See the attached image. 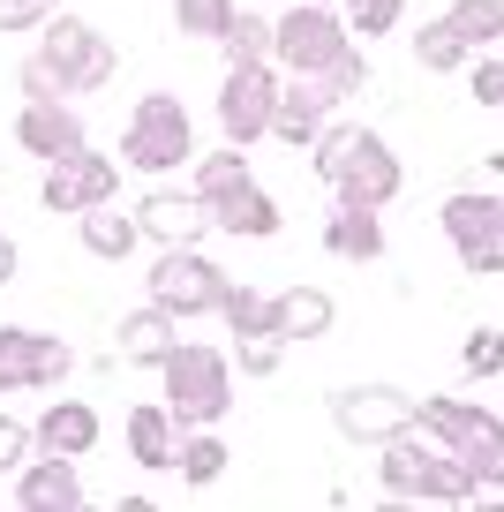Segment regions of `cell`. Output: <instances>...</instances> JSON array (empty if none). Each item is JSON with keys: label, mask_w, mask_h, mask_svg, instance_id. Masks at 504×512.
<instances>
[{"label": "cell", "mask_w": 504, "mask_h": 512, "mask_svg": "<svg viewBox=\"0 0 504 512\" xmlns=\"http://www.w3.org/2000/svg\"><path fill=\"white\" fill-rule=\"evenodd\" d=\"M158 392L181 430H219L234 407V354L204 347V339H174V354L158 362Z\"/></svg>", "instance_id": "obj_1"}, {"label": "cell", "mask_w": 504, "mask_h": 512, "mask_svg": "<svg viewBox=\"0 0 504 512\" xmlns=\"http://www.w3.org/2000/svg\"><path fill=\"white\" fill-rule=\"evenodd\" d=\"M121 166L128 174H174V166H196V128L189 106L174 91H151L121 128Z\"/></svg>", "instance_id": "obj_2"}, {"label": "cell", "mask_w": 504, "mask_h": 512, "mask_svg": "<svg viewBox=\"0 0 504 512\" xmlns=\"http://www.w3.org/2000/svg\"><path fill=\"white\" fill-rule=\"evenodd\" d=\"M38 61H46V76L61 83V98H91V91H106V83H113L121 53H113V38L98 31V23L53 16L46 38H38Z\"/></svg>", "instance_id": "obj_3"}, {"label": "cell", "mask_w": 504, "mask_h": 512, "mask_svg": "<svg viewBox=\"0 0 504 512\" xmlns=\"http://www.w3.org/2000/svg\"><path fill=\"white\" fill-rule=\"evenodd\" d=\"M226 287H234V272H219L204 249H166L151 264V287H143V302H158V309H174V317H219V302H226Z\"/></svg>", "instance_id": "obj_4"}, {"label": "cell", "mask_w": 504, "mask_h": 512, "mask_svg": "<svg viewBox=\"0 0 504 512\" xmlns=\"http://www.w3.org/2000/svg\"><path fill=\"white\" fill-rule=\"evenodd\" d=\"M347 46H354V31H347V16H339L331 0H294V8L279 16V46H271V61L294 68V76H324Z\"/></svg>", "instance_id": "obj_5"}, {"label": "cell", "mask_w": 504, "mask_h": 512, "mask_svg": "<svg viewBox=\"0 0 504 512\" xmlns=\"http://www.w3.org/2000/svg\"><path fill=\"white\" fill-rule=\"evenodd\" d=\"M279 61H234L219 83V128H226V144H264L271 136V113H279Z\"/></svg>", "instance_id": "obj_6"}, {"label": "cell", "mask_w": 504, "mask_h": 512, "mask_svg": "<svg viewBox=\"0 0 504 512\" xmlns=\"http://www.w3.org/2000/svg\"><path fill=\"white\" fill-rule=\"evenodd\" d=\"M444 241L467 256L474 279H497L504 272V196H482V189H459L444 196Z\"/></svg>", "instance_id": "obj_7"}, {"label": "cell", "mask_w": 504, "mask_h": 512, "mask_svg": "<svg viewBox=\"0 0 504 512\" xmlns=\"http://www.w3.org/2000/svg\"><path fill=\"white\" fill-rule=\"evenodd\" d=\"M68 369H76L68 339L31 332V324H0V392H53V384H68Z\"/></svg>", "instance_id": "obj_8"}, {"label": "cell", "mask_w": 504, "mask_h": 512, "mask_svg": "<svg viewBox=\"0 0 504 512\" xmlns=\"http://www.w3.org/2000/svg\"><path fill=\"white\" fill-rule=\"evenodd\" d=\"M399 189H407V166H399V151L384 144V136H369V128H354L347 159H339V174H331V196H339V204L384 211Z\"/></svg>", "instance_id": "obj_9"}, {"label": "cell", "mask_w": 504, "mask_h": 512, "mask_svg": "<svg viewBox=\"0 0 504 512\" xmlns=\"http://www.w3.org/2000/svg\"><path fill=\"white\" fill-rule=\"evenodd\" d=\"M331 422H339V437L377 452L384 437L414 430V392H399V384H347V392L331 400Z\"/></svg>", "instance_id": "obj_10"}, {"label": "cell", "mask_w": 504, "mask_h": 512, "mask_svg": "<svg viewBox=\"0 0 504 512\" xmlns=\"http://www.w3.org/2000/svg\"><path fill=\"white\" fill-rule=\"evenodd\" d=\"M113 189H121V159H106V151H68V159H53L46 166V211H61V219H76V211H91V204H113Z\"/></svg>", "instance_id": "obj_11"}, {"label": "cell", "mask_w": 504, "mask_h": 512, "mask_svg": "<svg viewBox=\"0 0 504 512\" xmlns=\"http://www.w3.org/2000/svg\"><path fill=\"white\" fill-rule=\"evenodd\" d=\"M16 144H23V159H68V151H83L91 136H83V113H76V98H23L16 106Z\"/></svg>", "instance_id": "obj_12"}, {"label": "cell", "mask_w": 504, "mask_h": 512, "mask_svg": "<svg viewBox=\"0 0 504 512\" xmlns=\"http://www.w3.org/2000/svg\"><path fill=\"white\" fill-rule=\"evenodd\" d=\"M414 430L437 437L444 452H459V460H467V452H482L504 422L489 415V407H474V400H444V392H437V400H414Z\"/></svg>", "instance_id": "obj_13"}, {"label": "cell", "mask_w": 504, "mask_h": 512, "mask_svg": "<svg viewBox=\"0 0 504 512\" xmlns=\"http://www.w3.org/2000/svg\"><path fill=\"white\" fill-rule=\"evenodd\" d=\"M16 505L23 512H76L83 505V460L68 452H38L16 467Z\"/></svg>", "instance_id": "obj_14"}, {"label": "cell", "mask_w": 504, "mask_h": 512, "mask_svg": "<svg viewBox=\"0 0 504 512\" xmlns=\"http://www.w3.org/2000/svg\"><path fill=\"white\" fill-rule=\"evenodd\" d=\"M136 226L158 241V249H189V241H204V226H211V204L196 189H151L136 204Z\"/></svg>", "instance_id": "obj_15"}, {"label": "cell", "mask_w": 504, "mask_h": 512, "mask_svg": "<svg viewBox=\"0 0 504 512\" xmlns=\"http://www.w3.org/2000/svg\"><path fill=\"white\" fill-rule=\"evenodd\" d=\"M384 460H377V482H384V497H429V467H437V437H422V430H399V437H384Z\"/></svg>", "instance_id": "obj_16"}, {"label": "cell", "mask_w": 504, "mask_h": 512, "mask_svg": "<svg viewBox=\"0 0 504 512\" xmlns=\"http://www.w3.org/2000/svg\"><path fill=\"white\" fill-rule=\"evenodd\" d=\"M331 324H339V302H331L324 287H279V294H271L264 332L271 339H324Z\"/></svg>", "instance_id": "obj_17"}, {"label": "cell", "mask_w": 504, "mask_h": 512, "mask_svg": "<svg viewBox=\"0 0 504 512\" xmlns=\"http://www.w3.org/2000/svg\"><path fill=\"white\" fill-rule=\"evenodd\" d=\"M174 452H181L174 407H166V400H136V407H128V460H136V467H174Z\"/></svg>", "instance_id": "obj_18"}, {"label": "cell", "mask_w": 504, "mask_h": 512, "mask_svg": "<svg viewBox=\"0 0 504 512\" xmlns=\"http://www.w3.org/2000/svg\"><path fill=\"white\" fill-rule=\"evenodd\" d=\"M331 113H339V106H331V98L316 91V76H294V83L279 91V113H271V136H279V144H301V151H309V144H316V128H324Z\"/></svg>", "instance_id": "obj_19"}, {"label": "cell", "mask_w": 504, "mask_h": 512, "mask_svg": "<svg viewBox=\"0 0 504 512\" xmlns=\"http://www.w3.org/2000/svg\"><path fill=\"white\" fill-rule=\"evenodd\" d=\"M38 452L91 460V452H98V407L91 400H53L46 415H38Z\"/></svg>", "instance_id": "obj_20"}, {"label": "cell", "mask_w": 504, "mask_h": 512, "mask_svg": "<svg viewBox=\"0 0 504 512\" xmlns=\"http://www.w3.org/2000/svg\"><path fill=\"white\" fill-rule=\"evenodd\" d=\"M324 249H331V256H347V264H377V256H384V211L339 204V211L324 219Z\"/></svg>", "instance_id": "obj_21"}, {"label": "cell", "mask_w": 504, "mask_h": 512, "mask_svg": "<svg viewBox=\"0 0 504 512\" xmlns=\"http://www.w3.org/2000/svg\"><path fill=\"white\" fill-rule=\"evenodd\" d=\"M211 226H226V234H241V241H271L279 234V196L256 189V181H241L234 196L211 204Z\"/></svg>", "instance_id": "obj_22"}, {"label": "cell", "mask_w": 504, "mask_h": 512, "mask_svg": "<svg viewBox=\"0 0 504 512\" xmlns=\"http://www.w3.org/2000/svg\"><path fill=\"white\" fill-rule=\"evenodd\" d=\"M174 309H158V302H143V309H128V317H121V332H113V339H121V354H128V362H143V369H158V362H166V354H174Z\"/></svg>", "instance_id": "obj_23"}, {"label": "cell", "mask_w": 504, "mask_h": 512, "mask_svg": "<svg viewBox=\"0 0 504 512\" xmlns=\"http://www.w3.org/2000/svg\"><path fill=\"white\" fill-rule=\"evenodd\" d=\"M76 234H83V249H91L98 264H121V256H128V249L143 241V226H136V211L91 204V211H76Z\"/></svg>", "instance_id": "obj_24"}, {"label": "cell", "mask_w": 504, "mask_h": 512, "mask_svg": "<svg viewBox=\"0 0 504 512\" xmlns=\"http://www.w3.org/2000/svg\"><path fill=\"white\" fill-rule=\"evenodd\" d=\"M414 61H422L429 76H459V68L474 61V46L452 31V16H437V23H422V31H414Z\"/></svg>", "instance_id": "obj_25"}, {"label": "cell", "mask_w": 504, "mask_h": 512, "mask_svg": "<svg viewBox=\"0 0 504 512\" xmlns=\"http://www.w3.org/2000/svg\"><path fill=\"white\" fill-rule=\"evenodd\" d=\"M241 181H256V174H249V144H219V151H204V159H196V196H204V204L234 196Z\"/></svg>", "instance_id": "obj_26"}, {"label": "cell", "mask_w": 504, "mask_h": 512, "mask_svg": "<svg viewBox=\"0 0 504 512\" xmlns=\"http://www.w3.org/2000/svg\"><path fill=\"white\" fill-rule=\"evenodd\" d=\"M226 61H271V46H279V16H264V8H234V23H226Z\"/></svg>", "instance_id": "obj_27"}, {"label": "cell", "mask_w": 504, "mask_h": 512, "mask_svg": "<svg viewBox=\"0 0 504 512\" xmlns=\"http://www.w3.org/2000/svg\"><path fill=\"white\" fill-rule=\"evenodd\" d=\"M444 16H452V31L467 38L474 53L504 46V0H452V8H444Z\"/></svg>", "instance_id": "obj_28"}, {"label": "cell", "mask_w": 504, "mask_h": 512, "mask_svg": "<svg viewBox=\"0 0 504 512\" xmlns=\"http://www.w3.org/2000/svg\"><path fill=\"white\" fill-rule=\"evenodd\" d=\"M174 467L196 482V490H204V482H219V475H226V445H219V430H181Z\"/></svg>", "instance_id": "obj_29"}, {"label": "cell", "mask_w": 504, "mask_h": 512, "mask_svg": "<svg viewBox=\"0 0 504 512\" xmlns=\"http://www.w3.org/2000/svg\"><path fill=\"white\" fill-rule=\"evenodd\" d=\"M174 23H181V38H211L219 46L226 23H234V0H174Z\"/></svg>", "instance_id": "obj_30"}, {"label": "cell", "mask_w": 504, "mask_h": 512, "mask_svg": "<svg viewBox=\"0 0 504 512\" xmlns=\"http://www.w3.org/2000/svg\"><path fill=\"white\" fill-rule=\"evenodd\" d=\"M219 317H226V332L234 339H249V332H264V317H271V294H256V287H226V302H219Z\"/></svg>", "instance_id": "obj_31"}, {"label": "cell", "mask_w": 504, "mask_h": 512, "mask_svg": "<svg viewBox=\"0 0 504 512\" xmlns=\"http://www.w3.org/2000/svg\"><path fill=\"white\" fill-rule=\"evenodd\" d=\"M362 83H369V61H362V46H347V53H339V61L324 68V76H316V91H324L331 106H347V98L362 91Z\"/></svg>", "instance_id": "obj_32"}, {"label": "cell", "mask_w": 504, "mask_h": 512, "mask_svg": "<svg viewBox=\"0 0 504 512\" xmlns=\"http://www.w3.org/2000/svg\"><path fill=\"white\" fill-rule=\"evenodd\" d=\"M399 16H407V0H347V31H354V38L399 31Z\"/></svg>", "instance_id": "obj_33"}, {"label": "cell", "mask_w": 504, "mask_h": 512, "mask_svg": "<svg viewBox=\"0 0 504 512\" xmlns=\"http://www.w3.org/2000/svg\"><path fill=\"white\" fill-rule=\"evenodd\" d=\"M53 16H61V0H0V31H8V38L46 31Z\"/></svg>", "instance_id": "obj_34"}, {"label": "cell", "mask_w": 504, "mask_h": 512, "mask_svg": "<svg viewBox=\"0 0 504 512\" xmlns=\"http://www.w3.org/2000/svg\"><path fill=\"white\" fill-rule=\"evenodd\" d=\"M38 452V422H16V415H0V475H16L23 460Z\"/></svg>", "instance_id": "obj_35"}, {"label": "cell", "mask_w": 504, "mask_h": 512, "mask_svg": "<svg viewBox=\"0 0 504 512\" xmlns=\"http://www.w3.org/2000/svg\"><path fill=\"white\" fill-rule=\"evenodd\" d=\"M279 362H286V339H271V332H249L234 347V369H249V377H271Z\"/></svg>", "instance_id": "obj_36"}, {"label": "cell", "mask_w": 504, "mask_h": 512, "mask_svg": "<svg viewBox=\"0 0 504 512\" xmlns=\"http://www.w3.org/2000/svg\"><path fill=\"white\" fill-rule=\"evenodd\" d=\"M467 377H504V332L497 324L467 332Z\"/></svg>", "instance_id": "obj_37"}, {"label": "cell", "mask_w": 504, "mask_h": 512, "mask_svg": "<svg viewBox=\"0 0 504 512\" xmlns=\"http://www.w3.org/2000/svg\"><path fill=\"white\" fill-rule=\"evenodd\" d=\"M467 83H474V106H504V53L489 46L482 61H467Z\"/></svg>", "instance_id": "obj_38"}, {"label": "cell", "mask_w": 504, "mask_h": 512, "mask_svg": "<svg viewBox=\"0 0 504 512\" xmlns=\"http://www.w3.org/2000/svg\"><path fill=\"white\" fill-rule=\"evenodd\" d=\"M467 467H474V482H482V497H489V490H504V430L489 437L482 452H467Z\"/></svg>", "instance_id": "obj_39"}, {"label": "cell", "mask_w": 504, "mask_h": 512, "mask_svg": "<svg viewBox=\"0 0 504 512\" xmlns=\"http://www.w3.org/2000/svg\"><path fill=\"white\" fill-rule=\"evenodd\" d=\"M16 264H23V256H16V241L0 234V287H8V279H16Z\"/></svg>", "instance_id": "obj_40"}, {"label": "cell", "mask_w": 504, "mask_h": 512, "mask_svg": "<svg viewBox=\"0 0 504 512\" xmlns=\"http://www.w3.org/2000/svg\"><path fill=\"white\" fill-rule=\"evenodd\" d=\"M497 196H504V189H497Z\"/></svg>", "instance_id": "obj_41"}]
</instances>
